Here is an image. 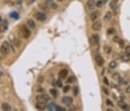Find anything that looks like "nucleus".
I'll list each match as a JSON object with an SVG mask.
<instances>
[{"mask_svg":"<svg viewBox=\"0 0 130 111\" xmlns=\"http://www.w3.org/2000/svg\"><path fill=\"white\" fill-rule=\"evenodd\" d=\"M19 33H20L21 36L23 37V38L24 39H28L30 36H31V31H30V29L28 28L27 26H22L20 27V30H19Z\"/></svg>","mask_w":130,"mask_h":111,"instance_id":"nucleus-1","label":"nucleus"},{"mask_svg":"<svg viewBox=\"0 0 130 111\" xmlns=\"http://www.w3.org/2000/svg\"><path fill=\"white\" fill-rule=\"evenodd\" d=\"M1 53L4 56L8 55L10 53V47L7 41H4L1 44Z\"/></svg>","mask_w":130,"mask_h":111,"instance_id":"nucleus-2","label":"nucleus"},{"mask_svg":"<svg viewBox=\"0 0 130 111\" xmlns=\"http://www.w3.org/2000/svg\"><path fill=\"white\" fill-rule=\"evenodd\" d=\"M50 100V97L46 93H42V94H40L36 97V101H40V102H47Z\"/></svg>","mask_w":130,"mask_h":111,"instance_id":"nucleus-3","label":"nucleus"},{"mask_svg":"<svg viewBox=\"0 0 130 111\" xmlns=\"http://www.w3.org/2000/svg\"><path fill=\"white\" fill-rule=\"evenodd\" d=\"M95 61H96V64L98 65L99 67H102L104 64H105V60L102 57V56L100 55V54H96L95 56Z\"/></svg>","mask_w":130,"mask_h":111,"instance_id":"nucleus-4","label":"nucleus"},{"mask_svg":"<svg viewBox=\"0 0 130 111\" xmlns=\"http://www.w3.org/2000/svg\"><path fill=\"white\" fill-rule=\"evenodd\" d=\"M99 41H100V36L99 35L97 34H93L92 35V36H91L90 38V43L92 45H98L99 43Z\"/></svg>","mask_w":130,"mask_h":111,"instance_id":"nucleus-5","label":"nucleus"},{"mask_svg":"<svg viewBox=\"0 0 130 111\" xmlns=\"http://www.w3.org/2000/svg\"><path fill=\"white\" fill-rule=\"evenodd\" d=\"M35 16L36 19H37L38 21H40V22L45 21V20H46V19H47L46 14H45V13H43V12H41V11L37 12L35 15Z\"/></svg>","mask_w":130,"mask_h":111,"instance_id":"nucleus-6","label":"nucleus"},{"mask_svg":"<svg viewBox=\"0 0 130 111\" xmlns=\"http://www.w3.org/2000/svg\"><path fill=\"white\" fill-rule=\"evenodd\" d=\"M45 4H46V6L47 7L51 8V9H54V10L58 7L57 4H55L54 3L53 0H45Z\"/></svg>","mask_w":130,"mask_h":111,"instance_id":"nucleus-7","label":"nucleus"},{"mask_svg":"<svg viewBox=\"0 0 130 111\" xmlns=\"http://www.w3.org/2000/svg\"><path fill=\"white\" fill-rule=\"evenodd\" d=\"M87 6L89 10H94V8L96 6V0H88L87 3Z\"/></svg>","mask_w":130,"mask_h":111,"instance_id":"nucleus-8","label":"nucleus"},{"mask_svg":"<svg viewBox=\"0 0 130 111\" xmlns=\"http://www.w3.org/2000/svg\"><path fill=\"white\" fill-rule=\"evenodd\" d=\"M35 108L37 109L38 110H44L45 109L47 108L46 103H45V102L38 101L37 103L35 104Z\"/></svg>","mask_w":130,"mask_h":111,"instance_id":"nucleus-9","label":"nucleus"},{"mask_svg":"<svg viewBox=\"0 0 130 111\" xmlns=\"http://www.w3.org/2000/svg\"><path fill=\"white\" fill-rule=\"evenodd\" d=\"M101 27H102V23H101V22H100V21L95 22L92 26V28L94 30V31H100V30L101 29Z\"/></svg>","mask_w":130,"mask_h":111,"instance_id":"nucleus-10","label":"nucleus"},{"mask_svg":"<svg viewBox=\"0 0 130 111\" xmlns=\"http://www.w3.org/2000/svg\"><path fill=\"white\" fill-rule=\"evenodd\" d=\"M62 101H63V103L65 104V105L69 106L73 102V99L71 98V97H64L62 98Z\"/></svg>","mask_w":130,"mask_h":111,"instance_id":"nucleus-11","label":"nucleus"},{"mask_svg":"<svg viewBox=\"0 0 130 111\" xmlns=\"http://www.w3.org/2000/svg\"><path fill=\"white\" fill-rule=\"evenodd\" d=\"M68 69H61V70L60 71L59 73V77L60 78H61V79H64V78L67 77V76H68Z\"/></svg>","mask_w":130,"mask_h":111,"instance_id":"nucleus-12","label":"nucleus"},{"mask_svg":"<svg viewBox=\"0 0 130 111\" xmlns=\"http://www.w3.org/2000/svg\"><path fill=\"white\" fill-rule=\"evenodd\" d=\"M99 18V11H93L92 14L90 15V19L92 21H96L97 19Z\"/></svg>","mask_w":130,"mask_h":111,"instance_id":"nucleus-13","label":"nucleus"},{"mask_svg":"<svg viewBox=\"0 0 130 111\" xmlns=\"http://www.w3.org/2000/svg\"><path fill=\"white\" fill-rule=\"evenodd\" d=\"M27 27L30 28V29H35V23L33 19H28L27 22Z\"/></svg>","mask_w":130,"mask_h":111,"instance_id":"nucleus-14","label":"nucleus"},{"mask_svg":"<svg viewBox=\"0 0 130 111\" xmlns=\"http://www.w3.org/2000/svg\"><path fill=\"white\" fill-rule=\"evenodd\" d=\"M13 44H14V46L15 47V48H19L21 47L22 43H21L20 40H19L18 38H15L14 40H13Z\"/></svg>","mask_w":130,"mask_h":111,"instance_id":"nucleus-15","label":"nucleus"},{"mask_svg":"<svg viewBox=\"0 0 130 111\" xmlns=\"http://www.w3.org/2000/svg\"><path fill=\"white\" fill-rule=\"evenodd\" d=\"M2 110L4 111H10L11 110V106L8 103H3L2 104Z\"/></svg>","mask_w":130,"mask_h":111,"instance_id":"nucleus-16","label":"nucleus"},{"mask_svg":"<svg viewBox=\"0 0 130 111\" xmlns=\"http://www.w3.org/2000/svg\"><path fill=\"white\" fill-rule=\"evenodd\" d=\"M112 13L110 11H107V12H106V14L105 15V17H104V20H105V22L110 21V20H111V19H112Z\"/></svg>","mask_w":130,"mask_h":111,"instance_id":"nucleus-17","label":"nucleus"},{"mask_svg":"<svg viewBox=\"0 0 130 111\" xmlns=\"http://www.w3.org/2000/svg\"><path fill=\"white\" fill-rule=\"evenodd\" d=\"M104 51H105V53L106 54H110L112 53V48L110 46H108V45H105V46H104Z\"/></svg>","mask_w":130,"mask_h":111,"instance_id":"nucleus-18","label":"nucleus"},{"mask_svg":"<svg viewBox=\"0 0 130 111\" xmlns=\"http://www.w3.org/2000/svg\"><path fill=\"white\" fill-rule=\"evenodd\" d=\"M109 6H110V8H111L112 10L115 11V10L116 9V2H114V1H112L111 3H110Z\"/></svg>","mask_w":130,"mask_h":111,"instance_id":"nucleus-19","label":"nucleus"},{"mask_svg":"<svg viewBox=\"0 0 130 111\" xmlns=\"http://www.w3.org/2000/svg\"><path fill=\"white\" fill-rule=\"evenodd\" d=\"M50 93H51V94L55 97H57V95H58V92H57V90H56L55 89H51V90H50Z\"/></svg>","mask_w":130,"mask_h":111,"instance_id":"nucleus-20","label":"nucleus"},{"mask_svg":"<svg viewBox=\"0 0 130 111\" xmlns=\"http://www.w3.org/2000/svg\"><path fill=\"white\" fill-rule=\"evenodd\" d=\"M116 66H117V64H116V62L115 61V60H112V61L109 63V67L111 69H115Z\"/></svg>","mask_w":130,"mask_h":111,"instance_id":"nucleus-21","label":"nucleus"},{"mask_svg":"<svg viewBox=\"0 0 130 111\" xmlns=\"http://www.w3.org/2000/svg\"><path fill=\"white\" fill-rule=\"evenodd\" d=\"M120 59L123 60V61H129V56H127L126 54H125V55H122V56H121Z\"/></svg>","mask_w":130,"mask_h":111,"instance_id":"nucleus-22","label":"nucleus"},{"mask_svg":"<svg viewBox=\"0 0 130 111\" xmlns=\"http://www.w3.org/2000/svg\"><path fill=\"white\" fill-rule=\"evenodd\" d=\"M115 32H116V30H115L113 27H111V28H108V29L107 33L108 35H112V34H114Z\"/></svg>","mask_w":130,"mask_h":111,"instance_id":"nucleus-23","label":"nucleus"},{"mask_svg":"<svg viewBox=\"0 0 130 111\" xmlns=\"http://www.w3.org/2000/svg\"><path fill=\"white\" fill-rule=\"evenodd\" d=\"M10 17H12V18H14V19H18V17H19V15H18V13L15 12V11H13L11 14H10Z\"/></svg>","mask_w":130,"mask_h":111,"instance_id":"nucleus-24","label":"nucleus"},{"mask_svg":"<svg viewBox=\"0 0 130 111\" xmlns=\"http://www.w3.org/2000/svg\"><path fill=\"white\" fill-rule=\"evenodd\" d=\"M103 4H105V3H104V1H102V0H99V1L96 2L97 7H101V6H103Z\"/></svg>","mask_w":130,"mask_h":111,"instance_id":"nucleus-25","label":"nucleus"},{"mask_svg":"<svg viewBox=\"0 0 130 111\" xmlns=\"http://www.w3.org/2000/svg\"><path fill=\"white\" fill-rule=\"evenodd\" d=\"M118 43H119V46H120V48H123L125 47V42H124V40H121V39L119 40Z\"/></svg>","mask_w":130,"mask_h":111,"instance_id":"nucleus-26","label":"nucleus"},{"mask_svg":"<svg viewBox=\"0 0 130 111\" xmlns=\"http://www.w3.org/2000/svg\"><path fill=\"white\" fill-rule=\"evenodd\" d=\"M117 105H118L119 106H120V107L121 109H122L125 105H126V103H125V102H124L123 101H118Z\"/></svg>","mask_w":130,"mask_h":111,"instance_id":"nucleus-27","label":"nucleus"},{"mask_svg":"<svg viewBox=\"0 0 130 111\" xmlns=\"http://www.w3.org/2000/svg\"><path fill=\"white\" fill-rule=\"evenodd\" d=\"M125 54L130 57V46H127L125 48Z\"/></svg>","mask_w":130,"mask_h":111,"instance_id":"nucleus-28","label":"nucleus"},{"mask_svg":"<svg viewBox=\"0 0 130 111\" xmlns=\"http://www.w3.org/2000/svg\"><path fill=\"white\" fill-rule=\"evenodd\" d=\"M69 90H70V86H69V85H66V86L64 87V90H63V91H64V93H68Z\"/></svg>","mask_w":130,"mask_h":111,"instance_id":"nucleus-29","label":"nucleus"},{"mask_svg":"<svg viewBox=\"0 0 130 111\" xmlns=\"http://www.w3.org/2000/svg\"><path fill=\"white\" fill-rule=\"evenodd\" d=\"M78 92H79V90H78L77 87H74V88H73V94H74L75 97V96H77Z\"/></svg>","mask_w":130,"mask_h":111,"instance_id":"nucleus-30","label":"nucleus"},{"mask_svg":"<svg viewBox=\"0 0 130 111\" xmlns=\"http://www.w3.org/2000/svg\"><path fill=\"white\" fill-rule=\"evenodd\" d=\"M74 80H75L74 77H69V79L67 80V83H72Z\"/></svg>","mask_w":130,"mask_h":111,"instance_id":"nucleus-31","label":"nucleus"},{"mask_svg":"<svg viewBox=\"0 0 130 111\" xmlns=\"http://www.w3.org/2000/svg\"><path fill=\"white\" fill-rule=\"evenodd\" d=\"M102 90H103V91H104V93H105V94H107V95H108L109 94V91H108V90L107 88H106V87H102Z\"/></svg>","mask_w":130,"mask_h":111,"instance_id":"nucleus-32","label":"nucleus"},{"mask_svg":"<svg viewBox=\"0 0 130 111\" xmlns=\"http://www.w3.org/2000/svg\"><path fill=\"white\" fill-rule=\"evenodd\" d=\"M106 105H108V106H113V103L110 101L109 99H107L106 100Z\"/></svg>","mask_w":130,"mask_h":111,"instance_id":"nucleus-33","label":"nucleus"},{"mask_svg":"<svg viewBox=\"0 0 130 111\" xmlns=\"http://www.w3.org/2000/svg\"><path fill=\"white\" fill-rule=\"evenodd\" d=\"M120 40V37H118V36H114L113 37V39H112V40H113L114 41V42H116V43H118L119 42V40Z\"/></svg>","mask_w":130,"mask_h":111,"instance_id":"nucleus-34","label":"nucleus"},{"mask_svg":"<svg viewBox=\"0 0 130 111\" xmlns=\"http://www.w3.org/2000/svg\"><path fill=\"white\" fill-rule=\"evenodd\" d=\"M103 81H104V83H105V85H109V82H108V78L105 77H104V79H103Z\"/></svg>","mask_w":130,"mask_h":111,"instance_id":"nucleus-35","label":"nucleus"},{"mask_svg":"<svg viewBox=\"0 0 130 111\" xmlns=\"http://www.w3.org/2000/svg\"><path fill=\"white\" fill-rule=\"evenodd\" d=\"M55 110L57 111H65V109L63 107H60V106H56Z\"/></svg>","mask_w":130,"mask_h":111,"instance_id":"nucleus-36","label":"nucleus"},{"mask_svg":"<svg viewBox=\"0 0 130 111\" xmlns=\"http://www.w3.org/2000/svg\"><path fill=\"white\" fill-rule=\"evenodd\" d=\"M43 91H44V89H43V88H41V87H40V88H38V90H37V92H38V93H43Z\"/></svg>","mask_w":130,"mask_h":111,"instance_id":"nucleus-37","label":"nucleus"},{"mask_svg":"<svg viewBox=\"0 0 130 111\" xmlns=\"http://www.w3.org/2000/svg\"><path fill=\"white\" fill-rule=\"evenodd\" d=\"M122 110H129V106L128 105H125L124 107L122 108Z\"/></svg>","mask_w":130,"mask_h":111,"instance_id":"nucleus-38","label":"nucleus"},{"mask_svg":"<svg viewBox=\"0 0 130 111\" xmlns=\"http://www.w3.org/2000/svg\"><path fill=\"white\" fill-rule=\"evenodd\" d=\"M43 81V77L40 76V77H39V82H40V83H42Z\"/></svg>","mask_w":130,"mask_h":111,"instance_id":"nucleus-39","label":"nucleus"},{"mask_svg":"<svg viewBox=\"0 0 130 111\" xmlns=\"http://www.w3.org/2000/svg\"><path fill=\"white\" fill-rule=\"evenodd\" d=\"M125 92L127 93H130V86H128L126 88V90H125Z\"/></svg>","mask_w":130,"mask_h":111,"instance_id":"nucleus-40","label":"nucleus"},{"mask_svg":"<svg viewBox=\"0 0 130 111\" xmlns=\"http://www.w3.org/2000/svg\"><path fill=\"white\" fill-rule=\"evenodd\" d=\"M57 85L59 86V87H62L63 84L61 83V81H60V80H58V81H57Z\"/></svg>","mask_w":130,"mask_h":111,"instance_id":"nucleus-41","label":"nucleus"},{"mask_svg":"<svg viewBox=\"0 0 130 111\" xmlns=\"http://www.w3.org/2000/svg\"><path fill=\"white\" fill-rule=\"evenodd\" d=\"M112 1H114V2H116V3H117V2L119 1V0H112Z\"/></svg>","mask_w":130,"mask_h":111,"instance_id":"nucleus-42","label":"nucleus"},{"mask_svg":"<svg viewBox=\"0 0 130 111\" xmlns=\"http://www.w3.org/2000/svg\"><path fill=\"white\" fill-rule=\"evenodd\" d=\"M58 1H64V0H58Z\"/></svg>","mask_w":130,"mask_h":111,"instance_id":"nucleus-43","label":"nucleus"}]
</instances>
